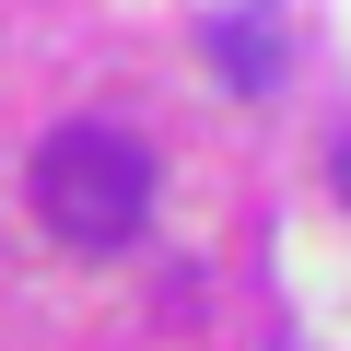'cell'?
<instances>
[{"label": "cell", "mask_w": 351, "mask_h": 351, "mask_svg": "<svg viewBox=\"0 0 351 351\" xmlns=\"http://www.w3.org/2000/svg\"><path fill=\"white\" fill-rule=\"evenodd\" d=\"M24 188H36V223H47L59 246L106 258V246H129V234L152 223V152H141L129 129H47Z\"/></svg>", "instance_id": "obj_1"}, {"label": "cell", "mask_w": 351, "mask_h": 351, "mask_svg": "<svg viewBox=\"0 0 351 351\" xmlns=\"http://www.w3.org/2000/svg\"><path fill=\"white\" fill-rule=\"evenodd\" d=\"M328 176H339V199H351V129H339V152H328Z\"/></svg>", "instance_id": "obj_3"}, {"label": "cell", "mask_w": 351, "mask_h": 351, "mask_svg": "<svg viewBox=\"0 0 351 351\" xmlns=\"http://www.w3.org/2000/svg\"><path fill=\"white\" fill-rule=\"evenodd\" d=\"M211 71H223L234 94H281V12H269V0L211 12Z\"/></svg>", "instance_id": "obj_2"}]
</instances>
